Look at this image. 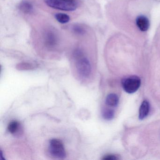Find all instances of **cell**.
Returning a JSON list of instances; mask_svg holds the SVG:
<instances>
[{
	"label": "cell",
	"instance_id": "1",
	"mask_svg": "<svg viewBox=\"0 0 160 160\" xmlns=\"http://www.w3.org/2000/svg\"><path fill=\"white\" fill-rule=\"evenodd\" d=\"M44 2L48 7L66 12L75 11L78 7L75 0H44Z\"/></svg>",
	"mask_w": 160,
	"mask_h": 160
},
{
	"label": "cell",
	"instance_id": "2",
	"mask_svg": "<svg viewBox=\"0 0 160 160\" xmlns=\"http://www.w3.org/2000/svg\"><path fill=\"white\" fill-rule=\"evenodd\" d=\"M49 152L55 158L63 159L66 158V152L63 142L60 139H51L49 141Z\"/></svg>",
	"mask_w": 160,
	"mask_h": 160
},
{
	"label": "cell",
	"instance_id": "3",
	"mask_svg": "<svg viewBox=\"0 0 160 160\" xmlns=\"http://www.w3.org/2000/svg\"><path fill=\"white\" fill-rule=\"evenodd\" d=\"M75 59L76 60V66L78 74L83 77H88L92 71L89 60L84 56V54Z\"/></svg>",
	"mask_w": 160,
	"mask_h": 160
},
{
	"label": "cell",
	"instance_id": "4",
	"mask_svg": "<svg viewBox=\"0 0 160 160\" xmlns=\"http://www.w3.org/2000/svg\"><path fill=\"white\" fill-rule=\"evenodd\" d=\"M141 85V80L136 76L129 77L122 80V85L125 92L133 93L138 90Z\"/></svg>",
	"mask_w": 160,
	"mask_h": 160
},
{
	"label": "cell",
	"instance_id": "5",
	"mask_svg": "<svg viewBox=\"0 0 160 160\" xmlns=\"http://www.w3.org/2000/svg\"><path fill=\"white\" fill-rule=\"evenodd\" d=\"M137 26L140 31L146 32L148 29L149 27V21L146 17L144 16H140L137 18Z\"/></svg>",
	"mask_w": 160,
	"mask_h": 160
},
{
	"label": "cell",
	"instance_id": "6",
	"mask_svg": "<svg viewBox=\"0 0 160 160\" xmlns=\"http://www.w3.org/2000/svg\"><path fill=\"white\" fill-rule=\"evenodd\" d=\"M44 39L46 45L48 47L53 48L57 45L58 39L53 32H47L45 35Z\"/></svg>",
	"mask_w": 160,
	"mask_h": 160
},
{
	"label": "cell",
	"instance_id": "7",
	"mask_svg": "<svg viewBox=\"0 0 160 160\" xmlns=\"http://www.w3.org/2000/svg\"><path fill=\"white\" fill-rule=\"evenodd\" d=\"M150 110V104L149 102L147 100H144L141 105L139 110V119L143 120L147 118L148 115Z\"/></svg>",
	"mask_w": 160,
	"mask_h": 160
},
{
	"label": "cell",
	"instance_id": "8",
	"mask_svg": "<svg viewBox=\"0 0 160 160\" xmlns=\"http://www.w3.org/2000/svg\"><path fill=\"white\" fill-rule=\"evenodd\" d=\"M119 102V98L118 95L115 93H110L107 96L106 103L108 106L115 107Z\"/></svg>",
	"mask_w": 160,
	"mask_h": 160
},
{
	"label": "cell",
	"instance_id": "9",
	"mask_svg": "<svg viewBox=\"0 0 160 160\" xmlns=\"http://www.w3.org/2000/svg\"><path fill=\"white\" fill-rule=\"evenodd\" d=\"M19 9L21 12L25 13H30L33 11L32 4L28 1H23L19 5Z\"/></svg>",
	"mask_w": 160,
	"mask_h": 160
},
{
	"label": "cell",
	"instance_id": "10",
	"mask_svg": "<svg viewBox=\"0 0 160 160\" xmlns=\"http://www.w3.org/2000/svg\"><path fill=\"white\" fill-rule=\"evenodd\" d=\"M36 66L34 64L29 62H21L16 65V69L19 71H28L35 69Z\"/></svg>",
	"mask_w": 160,
	"mask_h": 160
},
{
	"label": "cell",
	"instance_id": "11",
	"mask_svg": "<svg viewBox=\"0 0 160 160\" xmlns=\"http://www.w3.org/2000/svg\"><path fill=\"white\" fill-rule=\"evenodd\" d=\"M56 20L61 24H66L70 21V18L68 15L62 13H59L55 15Z\"/></svg>",
	"mask_w": 160,
	"mask_h": 160
},
{
	"label": "cell",
	"instance_id": "12",
	"mask_svg": "<svg viewBox=\"0 0 160 160\" xmlns=\"http://www.w3.org/2000/svg\"><path fill=\"white\" fill-rule=\"evenodd\" d=\"M20 123L17 121H12L8 125V130L11 134H14L18 132L20 127Z\"/></svg>",
	"mask_w": 160,
	"mask_h": 160
},
{
	"label": "cell",
	"instance_id": "13",
	"mask_svg": "<svg viewBox=\"0 0 160 160\" xmlns=\"http://www.w3.org/2000/svg\"><path fill=\"white\" fill-rule=\"evenodd\" d=\"M102 116L104 119L110 120L114 118L115 112L113 109L104 108L102 112Z\"/></svg>",
	"mask_w": 160,
	"mask_h": 160
},
{
	"label": "cell",
	"instance_id": "14",
	"mask_svg": "<svg viewBox=\"0 0 160 160\" xmlns=\"http://www.w3.org/2000/svg\"><path fill=\"white\" fill-rule=\"evenodd\" d=\"M73 31L78 35H83L86 33L85 29L79 25H75L74 26L73 28Z\"/></svg>",
	"mask_w": 160,
	"mask_h": 160
},
{
	"label": "cell",
	"instance_id": "15",
	"mask_svg": "<svg viewBox=\"0 0 160 160\" xmlns=\"http://www.w3.org/2000/svg\"><path fill=\"white\" fill-rule=\"evenodd\" d=\"M118 159V158L116 155H112V154L105 155L102 158V160H116Z\"/></svg>",
	"mask_w": 160,
	"mask_h": 160
},
{
	"label": "cell",
	"instance_id": "16",
	"mask_svg": "<svg viewBox=\"0 0 160 160\" xmlns=\"http://www.w3.org/2000/svg\"><path fill=\"white\" fill-rule=\"evenodd\" d=\"M0 159H1L2 160H5L4 157L3 156V153H2V151H1L0 152Z\"/></svg>",
	"mask_w": 160,
	"mask_h": 160
}]
</instances>
